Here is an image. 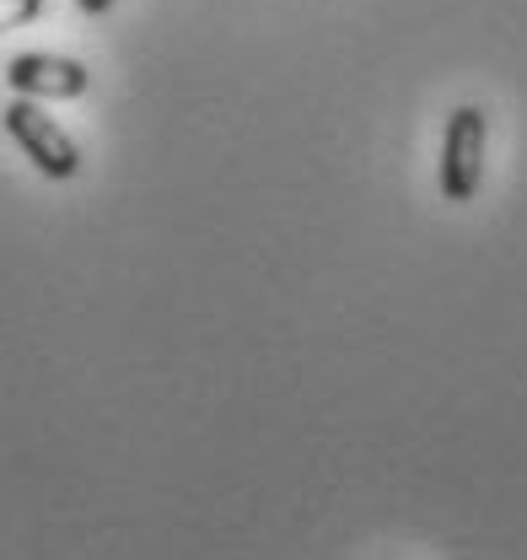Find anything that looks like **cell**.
<instances>
[{
    "label": "cell",
    "instance_id": "cell-3",
    "mask_svg": "<svg viewBox=\"0 0 527 560\" xmlns=\"http://www.w3.org/2000/svg\"><path fill=\"white\" fill-rule=\"evenodd\" d=\"M86 66L81 60H66V55H16L11 66H5V86L16 92V97H81L86 92Z\"/></svg>",
    "mask_w": 527,
    "mask_h": 560
},
{
    "label": "cell",
    "instance_id": "cell-4",
    "mask_svg": "<svg viewBox=\"0 0 527 560\" xmlns=\"http://www.w3.org/2000/svg\"><path fill=\"white\" fill-rule=\"evenodd\" d=\"M44 16V0H0V33L5 27H27Z\"/></svg>",
    "mask_w": 527,
    "mask_h": 560
},
{
    "label": "cell",
    "instance_id": "cell-5",
    "mask_svg": "<svg viewBox=\"0 0 527 560\" xmlns=\"http://www.w3.org/2000/svg\"><path fill=\"white\" fill-rule=\"evenodd\" d=\"M75 5H81L86 16H108V11H114V0H75Z\"/></svg>",
    "mask_w": 527,
    "mask_h": 560
},
{
    "label": "cell",
    "instance_id": "cell-1",
    "mask_svg": "<svg viewBox=\"0 0 527 560\" xmlns=\"http://www.w3.org/2000/svg\"><path fill=\"white\" fill-rule=\"evenodd\" d=\"M0 125H5V136L33 156V167H38L44 178H75V173H81L75 140H70L33 97H11V108L0 114Z\"/></svg>",
    "mask_w": 527,
    "mask_h": 560
},
{
    "label": "cell",
    "instance_id": "cell-2",
    "mask_svg": "<svg viewBox=\"0 0 527 560\" xmlns=\"http://www.w3.org/2000/svg\"><path fill=\"white\" fill-rule=\"evenodd\" d=\"M484 178V108L462 103L447 114V136H442V195L447 200H473Z\"/></svg>",
    "mask_w": 527,
    "mask_h": 560
}]
</instances>
